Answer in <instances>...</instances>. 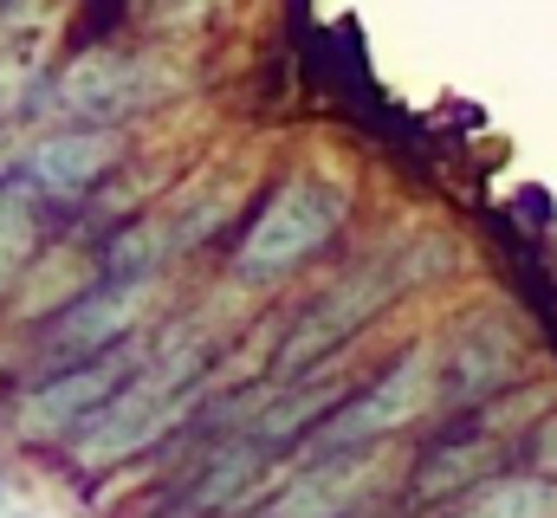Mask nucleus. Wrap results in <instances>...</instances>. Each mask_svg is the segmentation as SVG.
Returning <instances> with one entry per match:
<instances>
[{"label":"nucleus","mask_w":557,"mask_h":518,"mask_svg":"<svg viewBox=\"0 0 557 518\" xmlns=\"http://www.w3.org/2000/svg\"><path fill=\"white\" fill-rule=\"evenodd\" d=\"M195 370H201V350H182V357H169V363L131 377L124 395H111V402L78 428V441H72L78 467H117V460L143 454L149 441H162V434L182 421V408L195 402Z\"/></svg>","instance_id":"obj_1"},{"label":"nucleus","mask_w":557,"mask_h":518,"mask_svg":"<svg viewBox=\"0 0 557 518\" xmlns=\"http://www.w3.org/2000/svg\"><path fill=\"white\" fill-rule=\"evenodd\" d=\"M337 221H344V188L298 175V182L278 188L273 201L260 208V221L247 227V240L234 254V272L240 279H278V272H292V266H305V259L318 254L337 234Z\"/></svg>","instance_id":"obj_2"},{"label":"nucleus","mask_w":557,"mask_h":518,"mask_svg":"<svg viewBox=\"0 0 557 518\" xmlns=\"http://www.w3.org/2000/svg\"><path fill=\"white\" fill-rule=\"evenodd\" d=\"M421 279V259H370V266H357L331 298H318L305 318H298V331L285 337V350H278V377H298V370H311L331 344H344L363 318H376L403 285H416Z\"/></svg>","instance_id":"obj_3"},{"label":"nucleus","mask_w":557,"mask_h":518,"mask_svg":"<svg viewBox=\"0 0 557 518\" xmlns=\"http://www.w3.org/2000/svg\"><path fill=\"white\" fill-rule=\"evenodd\" d=\"M434 383H441V363H434V350L416 344L383 383H370L363 395H350L324 428H318V441L324 447H337V454H350V447H363V441H383V434H396V428H409L421 408L434 402Z\"/></svg>","instance_id":"obj_4"},{"label":"nucleus","mask_w":557,"mask_h":518,"mask_svg":"<svg viewBox=\"0 0 557 518\" xmlns=\"http://www.w3.org/2000/svg\"><path fill=\"white\" fill-rule=\"evenodd\" d=\"M124 377H131L124 357H98V363H78V370L52 377V383L26 402V434H65V428H85L111 395L131 388Z\"/></svg>","instance_id":"obj_5"},{"label":"nucleus","mask_w":557,"mask_h":518,"mask_svg":"<svg viewBox=\"0 0 557 518\" xmlns=\"http://www.w3.org/2000/svg\"><path fill=\"white\" fill-rule=\"evenodd\" d=\"M111 162H117V143H111L104 130H59V136H39V143H33L26 175H33L46 195H78V188H91Z\"/></svg>","instance_id":"obj_6"},{"label":"nucleus","mask_w":557,"mask_h":518,"mask_svg":"<svg viewBox=\"0 0 557 518\" xmlns=\"http://www.w3.org/2000/svg\"><path fill=\"white\" fill-rule=\"evenodd\" d=\"M143 305H149V285H143V279H124V285H111V292H85V298H78V305L59 318L52 344H59L65 357L104 350V344H117V337L137 324Z\"/></svg>","instance_id":"obj_7"},{"label":"nucleus","mask_w":557,"mask_h":518,"mask_svg":"<svg viewBox=\"0 0 557 518\" xmlns=\"http://www.w3.org/2000/svg\"><path fill=\"white\" fill-rule=\"evenodd\" d=\"M370 486V460H331V467H311L305 480H292L278 493V506L267 518H344Z\"/></svg>","instance_id":"obj_8"},{"label":"nucleus","mask_w":557,"mask_h":518,"mask_svg":"<svg viewBox=\"0 0 557 518\" xmlns=\"http://www.w3.org/2000/svg\"><path fill=\"white\" fill-rule=\"evenodd\" d=\"M65 104H72L78 118H117V111L131 104V59H117V52H85V59H72V72H65Z\"/></svg>","instance_id":"obj_9"},{"label":"nucleus","mask_w":557,"mask_h":518,"mask_svg":"<svg viewBox=\"0 0 557 518\" xmlns=\"http://www.w3.org/2000/svg\"><path fill=\"white\" fill-rule=\"evenodd\" d=\"M512 363H519L512 337H506L499 324H473V331H467V344H460V363H454V402H473L480 388L506 383V377H512Z\"/></svg>","instance_id":"obj_10"},{"label":"nucleus","mask_w":557,"mask_h":518,"mask_svg":"<svg viewBox=\"0 0 557 518\" xmlns=\"http://www.w3.org/2000/svg\"><path fill=\"white\" fill-rule=\"evenodd\" d=\"M460 518H557V480L532 473V480H493L473 493V506Z\"/></svg>","instance_id":"obj_11"},{"label":"nucleus","mask_w":557,"mask_h":518,"mask_svg":"<svg viewBox=\"0 0 557 518\" xmlns=\"http://www.w3.org/2000/svg\"><path fill=\"white\" fill-rule=\"evenodd\" d=\"M486 467H493V447H486V441H467V447H447V454H434V460L421 467L416 493H421V499H441V493H460V486H473V480H486Z\"/></svg>","instance_id":"obj_12"},{"label":"nucleus","mask_w":557,"mask_h":518,"mask_svg":"<svg viewBox=\"0 0 557 518\" xmlns=\"http://www.w3.org/2000/svg\"><path fill=\"white\" fill-rule=\"evenodd\" d=\"M253 467H260V447H234V454H221V460L208 467V480L195 486V499H188V506L201 513V506H221V499H234V493L247 486V473H253Z\"/></svg>","instance_id":"obj_13"},{"label":"nucleus","mask_w":557,"mask_h":518,"mask_svg":"<svg viewBox=\"0 0 557 518\" xmlns=\"http://www.w3.org/2000/svg\"><path fill=\"white\" fill-rule=\"evenodd\" d=\"M169 247H175V227H131V234L111 247V266H117L124 279H143V272L169 254Z\"/></svg>","instance_id":"obj_14"},{"label":"nucleus","mask_w":557,"mask_h":518,"mask_svg":"<svg viewBox=\"0 0 557 518\" xmlns=\"http://www.w3.org/2000/svg\"><path fill=\"white\" fill-rule=\"evenodd\" d=\"M318 408H324V388H298V395H285L273 415L260 421V441H285V434H298Z\"/></svg>","instance_id":"obj_15"},{"label":"nucleus","mask_w":557,"mask_h":518,"mask_svg":"<svg viewBox=\"0 0 557 518\" xmlns=\"http://www.w3.org/2000/svg\"><path fill=\"white\" fill-rule=\"evenodd\" d=\"M59 272H72V259H52V266H46V272H39V279H33V292H26V298H20V311H26V318H33V311H46V305H59V298H65V279H59Z\"/></svg>","instance_id":"obj_16"},{"label":"nucleus","mask_w":557,"mask_h":518,"mask_svg":"<svg viewBox=\"0 0 557 518\" xmlns=\"http://www.w3.org/2000/svg\"><path fill=\"white\" fill-rule=\"evenodd\" d=\"M208 13H214V0H156V26H169V33H188Z\"/></svg>","instance_id":"obj_17"},{"label":"nucleus","mask_w":557,"mask_h":518,"mask_svg":"<svg viewBox=\"0 0 557 518\" xmlns=\"http://www.w3.org/2000/svg\"><path fill=\"white\" fill-rule=\"evenodd\" d=\"M532 454H539V473H552V480H557V421H545V428H539Z\"/></svg>","instance_id":"obj_18"},{"label":"nucleus","mask_w":557,"mask_h":518,"mask_svg":"<svg viewBox=\"0 0 557 518\" xmlns=\"http://www.w3.org/2000/svg\"><path fill=\"white\" fill-rule=\"evenodd\" d=\"M13 518H39V513H13Z\"/></svg>","instance_id":"obj_19"}]
</instances>
